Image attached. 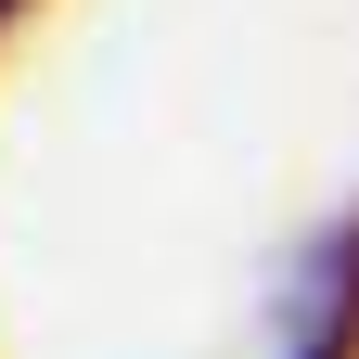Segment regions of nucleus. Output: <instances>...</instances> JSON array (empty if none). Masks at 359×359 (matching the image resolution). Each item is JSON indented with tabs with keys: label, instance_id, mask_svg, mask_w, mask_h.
<instances>
[{
	"label": "nucleus",
	"instance_id": "nucleus-1",
	"mask_svg": "<svg viewBox=\"0 0 359 359\" xmlns=\"http://www.w3.org/2000/svg\"><path fill=\"white\" fill-rule=\"evenodd\" d=\"M0 13H13V0H0Z\"/></svg>",
	"mask_w": 359,
	"mask_h": 359
}]
</instances>
